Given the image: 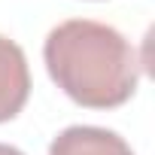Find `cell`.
<instances>
[{
    "label": "cell",
    "mask_w": 155,
    "mask_h": 155,
    "mask_svg": "<svg viewBox=\"0 0 155 155\" xmlns=\"http://www.w3.org/2000/svg\"><path fill=\"white\" fill-rule=\"evenodd\" d=\"M43 61L52 82L88 110L128 104L143 73L131 40L94 18H67L52 28L43 43Z\"/></svg>",
    "instance_id": "cell-1"
},
{
    "label": "cell",
    "mask_w": 155,
    "mask_h": 155,
    "mask_svg": "<svg viewBox=\"0 0 155 155\" xmlns=\"http://www.w3.org/2000/svg\"><path fill=\"white\" fill-rule=\"evenodd\" d=\"M31 94V70L21 46L0 34V122L15 119Z\"/></svg>",
    "instance_id": "cell-2"
},
{
    "label": "cell",
    "mask_w": 155,
    "mask_h": 155,
    "mask_svg": "<svg viewBox=\"0 0 155 155\" xmlns=\"http://www.w3.org/2000/svg\"><path fill=\"white\" fill-rule=\"evenodd\" d=\"M49 155H134V149L110 128L70 125L49 143Z\"/></svg>",
    "instance_id": "cell-3"
},
{
    "label": "cell",
    "mask_w": 155,
    "mask_h": 155,
    "mask_svg": "<svg viewBox=\"0 0 155 155\" xmlns=\"http://www.w3.org/2000/svg\"><path fill=\"white\" fill-rule=\"evenodd\" d=\"M0 155H25V152L15 149V146H9V143H0Z\"/></svg>",
    "instance_id": "cell-4"
}]
</instances>
